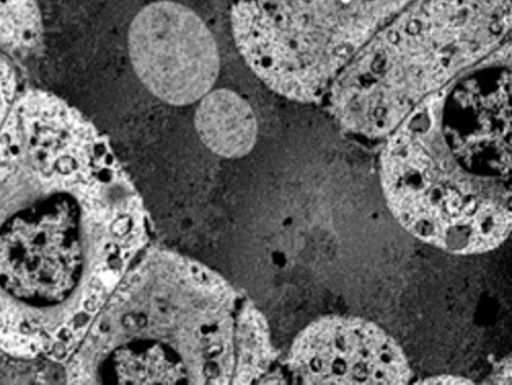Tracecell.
<instances>
[{
    "label": "cell",
    "mask_w": 512,
    "mask_h": 385,
    "mask_svg": "<svg viewBox=\"0 0 512 385\" xmlns=\"http://www.w3.org/2000/svg\"><path fill=\"white\" fill-rule=\"evenodd\" d=\"M0 156V305L26 334L51 335L94 282L110 202L132 187L109 143L81 115L25 108Z\"/></svg>",
    "instance_id": "cell-1"
},
{
    "label": "cell",
    "mask_w": 512,
    "mask_h": 385,
    "mask_svg": "<svg viewBox=\"0 0 512 385\" xmlns=\"http://www.w3.org/2000/svg\"><path fill=\"white\" fill-rule=\"evenodd\" d=\"M509 27L508 0H413L335 77L336 114L360 133L391 131L425 98L488 54Z\"/></svg>",
    "instance_id": "cell-2"
},
{
    "label": "cell",
    "mask_w": 512,
    "mask_h": 385,
    "mask_svg": "<svg viewBox=\"0 0 512 385\" xmlns=\"http://www.w3.org/2000/svg\"><path fill=\"white\" fill-rule=\"evenodd\" d=\"M381 179L400 225L439 249L485 253L510 234V181L483 174L458 137L431 117L398 129L383 153Z\"/></svg>",
    "instance_id": "cell-3"
},
{
    "label": "cell",
    "mask_w": 512,
    "mask_h": 385,
    "mask_svg": "<svg viewBox=\"0 0 512 385\" xmlns=\"http://www.w3.org/2000/svg\"><path fill=\"white\" fill-rule=\"evenodd\" d=\"M413 0H244L262 52L303 83L324 90L385 24Z\"/></svg>",
    "instance_id": "cell-4"
},
{
    "label": "cell",
    "mask_w": 512,
    "mask_h": 385,
    "mask_svg": "<svg viewBox=\"0 0 512 385\" xmlns=\"http://www.w3.org/2000/svg\"><path fill=\"white\" fill-rule=\"evenodd\" d=\"M132 66L144 86L172 105H187L210 91L219 54L210 30L191 9L153 2L132 20L128 32Z\"/></svg>",
    "instance_id": "cell-5"
},
{
    "label": "cell",
    "mask_w": 512,
    "mask_h": 385,
    "mask_svg": "<svg viewBox=\"0 0 512 385\" xmlns=\"http://www.w3.org/2000/svg\"><path fill=\"white\" fill-rule=\"evenodd\" d=\"M292 363L308 384H407L412 371L397 342L378 325L329 315L298 337Z\"/></svg>",
    "instance_id": "cell-6"
},
{
    "label": "cell",
    "mask_w": 512,
    "mask_h": 385,
    "mask_svg": "<svg viewBox=\"0 0 512 385\" xmlns=\"http://www.w3.org/2000/svg\"><path fill=\"white\" fill-rule=\"evenodd\" d=\"M201 141L217 155L234 158L248 154L257 139V121L250 105L232 90L206 93L195 112Z\"/></svg>",
    "instance_id": "cell-7"
},
{
    "label": "cell",
    "mask_w": 512,
    "mask_h": 385,
    "mask_svg": "<svg viewBox=\"0 0 512 385\" xmlns=\"http://www.w3.org/2000/svg\"><path fill=\"white\" fill-rule=\"evenodd\" d=\"M0 357V383H40L39 375L46 376L45 368H39L37 361H16Z\"/></svg>",
    "instance_id": "cell-8"
},
{
    "label": "cell",
    "mask_w": 512,
    "mask_h": 385,
    "mask_svg": "<svg viewBox=\"0 0 512 385\" xmlns=\"http://www.w3.org/2000/svg\"><path fill=\"white\" fill-rule=\"evenodd\" d=\"M489 383L510 384L511 383V357L502 359L496 364L493 373L488 379Z\"/></svg>",
    "instance_id": "cell-9"
},
{
    "label": "cell",
    "mask_w": 512,
    "mask_h": 385,
    "mask_svg": "<svg viewBox=\"0 0 512 385\" xmlns=\"http://www.w3.org/2000/svg\"><path fill=\"white\" fill-rule=\"evenodd\" d=\"M422 384H473L470 379L454 375H437L424 379Z\"/></svg>",
    "instance_id": "cell-10"
},
{
    "label": "cell",
    "mask_w": 512,
    "mask_h": 385,
    "mask_svg": "<svg viewBox=\"0 0 512 385\" xmlns=\"http://www.w3.org/2000/svg\"><path fill=\"white\" fill-rule=\"evenodd\" d=\"M4 85H5V77L2 74V70L0 68V118H1V113L3 111V105L5 103V97H4L5 91L3 90Z\"/></svg>",
    "instance_id": "cell-11"
}]
</instances>
